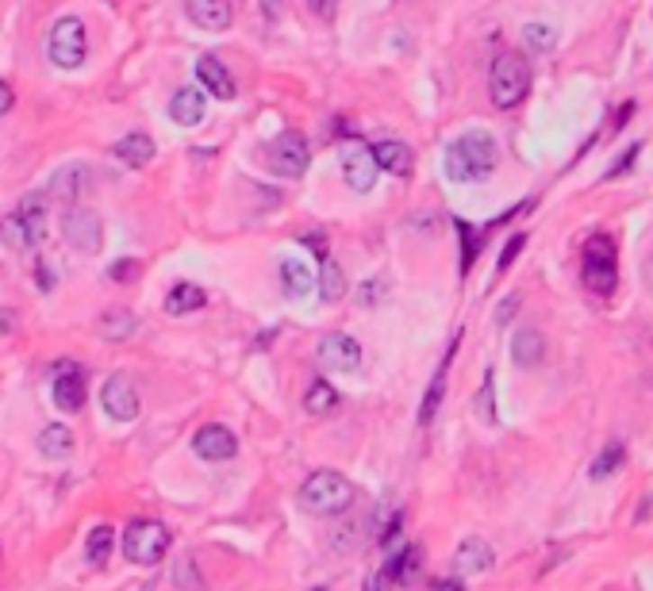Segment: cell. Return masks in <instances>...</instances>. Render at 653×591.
<instances>
[{"instance_id":"cell-39","label":"cell","mask_w":653,"mask_h":591,"mask_svg":"<svg viewBox=\"0 0 653 591\" xmlns=\"http://www.w3.org/2000/svg\"><path fill=\"white\" fill-rule=\"evenodd\" d=\"M108 277L112 281H135L139 277V262H112V269H108Z\"/></svg>"},{"instance_id":"cell-19","label":"cell","mask_w":653,"mask_h":591,"mask_svg":"<svg viewBox=\"0 0 653 591\" xmlns=\"http://www.w3.org/2000/svg\"><path fill=\"white\" fill-rule=\"evenodd\" d=\"M169 115H173V123H181V127H200V123H204V115H208L204 93L193 89V85L177 89V93H173V100H169Z\"/></svg>"},{"instance_id":"cell-33","label":"cell","mask_w":653,"mask_h":591,"mask_svg":"<svg viewBox=\"0 0 653 591\" xmlns=\"http://www.w3.org/2000/svg\"><path fill=\"white\" fill-rule=\"evenodd\" d=\"M112 542H115L112 526H93V530H89V542H85V557H89V565H96V569L108 565Z\"/></svg>"},{"instance_id":"cell-44","label":"cell","mask_w":653,"mask_h":591,"mask_svg":"<svg viewBox=\"0 0 653 591\" xmlns=\"http://www.w3.org/2000/svg\"><path fill=\"white\" fill-rule=\"evenodd\" d=\"M0 330H16V315H12V311H0Z\"/></svg>"},{"instance_id":"cell-40","label":"cell","mask_w":653,"mask_h":591,"mask_svg":"<svg viewBox=\"0 0 653 591\" xmlns=\"http://www.w3.org/2000/svg\"><path fill=\"white\" fill-rule=\"evenodd\" d=\"M515 311H519V296H507V300H503V304L496 308V323L503 327V323H507V319H512V315H515Z\"/></svg>"},{"instance_id":"cell-37","label":"cell","mask_w":653,"mask_h":591,"mask_svg":"<svg viewBox=\"0 0 653 591\" xmlns=\"http://www.w3.org/2000/svg\"><path fill=\"white\" fill-rule=\"evenodd\" d=\"M638 154H642V142H630V147H627V150H622V157H619V162L612 166V173H607V177H612V181H619V177H627V169H630V166L638 162Z\"/></svg>"},{"instance_id":"cell-4","label":"cell","mask_w":653,"mask_h":591,"mask_svg":"<svg viewBox=\"0 0 653 591\" xmlns=\"http://www.w3.org/2000/svg\"><path fill=\"white\" fill-rule=\"evenodd\" d=\"M488 93H492V104L512 112L519 108L531 93V66L519 50H503L496 62H492V74H488Z\"/></svg>"},{"instance_id":"cell-21","label":"cell","mask_w":653,"mask_h":591,"mask_svg":"<svg viewBox=\"0 0 653 591\" xmlns=\"http://www.w3.org/2000/svg\"><path fill=\"white\" fill-rule=\"evenodd\" d=\"M85 184H89V169L85 166H62L50 177V196L54 200H66V204H77V196L85 193Z\"/></svg>"},{"instance_id":"cell-18","label":"cell","mask_w":653,"mask_h":591,"mask_svg":"<svg viewBox=\"0 0 653 591\" xmlns=\"http://www.w3.org/2000/svg\"><path fill=\"white\" fill-rule=\"evenodd\" d=\"M492 565H496V553H492V545L485 538H466L454 553V572L458 576H481Z\"/></svg>"},{"instance_id":"cell-20","label":"cell","mask_w":653,"mask_h":591,"mask_svg":"<svg viewBox=\"0 0 653 591\" xmlns=\"http://www.w3.org/2000/svg\"><path fill=\"white\" fill-rule=\"evenodd\" d=\"M542 357H546L542 335L534 327H519L515 335H512V362L519 369H534V365H542Z\"/></svg>"},{"instance_id":"cell-22","label":"cell","mask_w":653,"mask_h":591,"mask_svg":"<svg viewBox=\"0 0 653 591\" xmlns=\"http://www.w3.org/2000/svg\"><path fill=\"white\" fill-rule=\"evenodd\" d=\"M281 284H285V292L300 300V296H308L312 292V284H315V273L308 262H300V257H285L281 262Z\"/></svg>"},{"instance_id":"cell-10","label":"cell","mask_w":653,"mask_h":591,"mask_svg":"<svg viewBox=\"0 0 653 591\" xmlns=\"http://www.w3.org/2000/svg\"><path fill=\"white\" fill-rule=\"evenodd\" d=\"M62 235H66V242L74 250L96 254L100 242H104V227H100L96 211H89V208H69L66 219H62Z\"/></svg>"},{"instance_id":"cell-34","label":"cell","mask_w":653,"mask_h":591,"mask_svg":"<svg viewBox=\"0 0 653 591\" xmlns=\"http://www.w3.org/2000/svg\"><path fill=\"white\" fill-rule=\"evenodd\" d=\"M522 42H527V50H554L558 47V27L534 20V23L522 27Z\"/></svg>"},{"instance_id":"cell-42","label":"cell","mask_w":653,"mask_h":591,"mask_svg":"<svg viewBox=\"0 0 653 591\" xmlns=\"http://www.w3.org/2000/svg\"><path fill=\"white\" fill-rule=\"evenodd\" d=\"M12 104H16V93H12V85L8 81H0V115H8Z\"/></svg>"},{"instance_id":"cell-36","label":"cell","mask_w":653,"mask_h":591,"mask_svg":"<svg viewBox=\"0 0 653 591\" xmlns=\"http://www.w3.org/2000/svg\"><path fill=\"white\" fill-rule=\"evenodd\" d=\"M492 396H496V377H485V388H481V396H476V411H481V419L485 423H496V403H492Z\"/></svg>"},{"instance_id":"cell-12","label":"cell","mask_w":653,"mask_h":591,"mask_svg":"<svg viewBox=\"0 0 653 591\" xmlns=\"http://www.w3.org/2000/svg\"><path fill=\"white\" fill-rule=\"evenodd\" d=\"M50 396H54V407L58 411H81L85 407V372L77 362H62L54 369V381H50Z\"/></svg>"},{"instance_id":"cell-32","label":"cell","mask_w":653,"mask_h":591,"mask_svg":"<svg viewBox=\"0 0 653 591\" xmlns=\"http://www.w3.org/2000/svg\"><path fill=\"white\" fill-rule=\"evenodd\" d=\"M0 242H5L8 250H20V254L35 246V242H32V235H27V227H23V219H20L16 211L0 219Z\"/></svg>"},{"instance_id":"cell-47","label":"cell","mask_w":653,"mask_h":591,"mask_svg":"<svg viewBox=\"0 0 653 591\" xmlns=\"http://www.w3.org/2000/svg\"><path fill=\"white\" fill-rule=\"evenodd\" d=\"M315 591H327V587H315Z\"/></svg>"},{"instance_id":"cell-46","label":"cell","mask_w":653,"mask_h":591,"mask_svg":"<svg viewBox=\"0 0 653 591\" xmlns=\"http://www.w3.org/2000/svg\"><path fill=\"white\" fill-rule=\"evenodd\" d=\"M646 388H649V392H653V369L646 372Z\"/></svg>"},{"instance_id":"cell-7","label":"cell","mask_w":653,"mask_h":591,"mask_svg":"<svg viewBox=\"0 0 653 591\" xmlns=\"http://www.w3.org/2000/svg\"><path fill=\"white\" fill-rule=\"evenodd\" d=\"M312 162V150H308V139L300 131H281L277 139L269 142V166L281 173V177H304Z\"/></svg>"},{"instance_id":"cell-9","label":"cell","mask_w":653,"mask_h":591,"mask_svg":"<svg viewBox=\"0 0 653 591\" xmlns=\"http://www.w3.org/2000/svg\"><path fill=\"white\" fill-rule=\"evenodd\" d=\"M342 177L346 184H350L354 193H373V184H376V162H373V150L366 147V142H358V139H346L342 142Z\"/></svg>"},{"instance_id":"cell-6","label":"cell","mask_w":653,"mask_h":591,"mask_svg":"<svg viewBox=\"0 0 653 591\" xmlns=\"http://www.w3.org/2000/svg\"><path fill=\"white\" fill-rule=\"evenodd\" d=\"M47 54L58 69H77L89 54V39H85V23L77 16H62L50 27V42H47Z\"/></svg>"},{"instance_id":"cell-24","label":"cell","mask_w":653,"mask_h":591,"mask_svg":"<svg viewBox=\"0 0 653 591\" xmlns=\"http://www.w3.org/2000/svg\"><path fill=\"white\" fill-rule=\"evenodd\" d=\"M204 304H208V292L200 284H188V281L173 284L169 296H166V311L169 315H188V311H200Z\"/></svg>"},{"instance_id":"cell-41","label":"cell","mask_w":653,"mask_h":591,"mask_svg":"<svg viewBox=\"0 0 653 591\" xmlns=\"http://www.w3.org/2000/svg\"><path fill=\"white\" fill-rule=\"evenodd\" d=\"M361 308H373V304H381V284H361Z\"/></svg>"},{"instance_id":"cell-31","label":"cell","mask_w":653,"mask_h":591,"mask_svg":"<svg viewBox=\"0 0 653 591\" xmlns=\"http://www.w3.org/2000/svg\"><path fill=\"white\" fill-rule=\"evenodd\" d=\"M319 292H323V300H342V292H346L342 269H339V262H331L327 254L319 257Z\"/></svg>"},{"instance_id":"cell-14","label":"cell","mask_w":653,"mask_h":591,"mask_svg":"<svg viewBox=\"0 0 653 591\" xmlns=\"http://www.w3.org/2000/svg\"><path fill=\"white\" fill-rule=\"evenodd\" d=\"M185 12L204 31H227L235 23V4L231 0H185Z\"/></svg>"},{"instance_id":"cell-2","label":"cell","mask_w":653,"mask_h":591,"mask_svg":"<svg viewBox=\"0 0 653 591\" xmlns=\"http://www.w3.org/2000/svg\"><path fill=\"white\" fill-rule=\"evenodd\" d=\"M358 496V488L350 477H342L339 469H315L308 480L300 484V492H296V503L308 515H346L350 511V503Z\"/></svg>"},{"instance_id":"cell-27","label":"cell","mask_w":653,"mask_h":591,"mask_svg":"<svg viewBox=\"0 0 653 591\" xmlns=\"http://www.w3.org/2000/svg\"><path fill=\"white\" fill-rule=\"evenodd\" d=\"M335 407H339V388L331 381H323V377H315L308 384V392H304V411L308 415H331Z\"/></svg>"},{"instance_id":"cell-16","label":"cell","mask_w":653,"mask_h":591,"mask_svg":"<svg viewBox=\"0 0 653 591\" xmlns=\"http://www.w3.org/2000/svg\"><path fill=\"white\" fill-rule=\"evenodd\" d=\"M373 162L381 173H392V177H408L412 166H415V157H412V147L408 142H400V139H381V142H373Z\"/></svg>"},{"instance_id":"cell-45","label":"cell","mask_w":653,"mask_h":591,"mask_svg":"<svg viewBox=\"0 0 653 591\" xmlns=\"http://www.w3.org/2000/svg\"><path fill=\"white\" fill-rule=\"evenodd\" d=\"M315 8L323 12V16H331V8H335V0H315Z\"/></svg>"},{"instance_id":"cell-26","label":"cell","mask_w":653,"mask_h":591,"mask_svg":"<svg viewBox=\"0 0 653 591\" xmlns=\"http://www.w3.org/2000/svg\"><path fill=\"white\" fill-rule=\"evenodd\" d=\"M115 157H120L123 166H147L150 157H154V139L150 135H142V131H135V135H123L120 142H115Z\"/></svg>"},{"instance_id":"cell-25","label":"cell","mask_w":653,"mask_h":591,"mask_svg":"<svg viewBox=\"0 0 653 591\" xmlns=\"http://www.w3.org/2000/svg\"><path fill=\"white\" fill-rule=\"evenodd\" d=\"M96 330H100V338H108V342H127V338L139 335V319H135L131 311L115 308V311H104V315H100Z\"/></svg>"},{"instance_id":"cell-30","label":"cell","mask_w":653,"mask_h":591,"mask_svg":"<svg viewBox=\"0 0 653 591\" xmlns=\"http://www.w3.org/2000/svg\"><path fill=\"white\" fill-rule=\"evenodd\" d=\"M20 219L27 227V235H32V242L39 246L42 238H47V204H42V196H23V204H20Z\"/></svg>"},{"instance_id":"cell-17","label":"cell","mask_w":653,"mask_h":591,"mask_svg":"<svg viewBox=\"0 0 653 591\" xmlns=\"http://www.w3.org/2000/svg\"><path fill=\"white\" fill-rule=\"evenodd\" d=\"M419 565H423V553H419V545H408V550L392 553V557L385 560V569H381V576H376L373 587L381 591V587H388V584H412L415 572H419Z\"/></svg>"},{"instance_id":"cell-23","label":"cell","mask_w":653,"mask_h":591,"mask_svg":"<svg viewBox=\"0 0 653 591\" xmlns=\"http://www.w3.org/2000/svg\"><path fill=\"white\" fill-rule=\"evenodd\" d=\"M458 345V342H454ZM454 345H449V354L442 357V365L439 372H434V381L427 388V396H423V407H419V426H431L434 423V415H439V403L446 396V377H449V357H454Z\"/></svg>"},{"instance_id":"cell-3","label":"cell","mask_w":653,"mask_h":591,"mask_svg":"<svg viewBox=\"0 0 653 591\" xmlns=\"http://www.w3.org/2000/svg\"><path fill=\"white\" fill-rule=\"evenodd\" d=\"M580 281L592 296H612L619 288V250L612 235H588L580 250Z\"/></svg>"},{"instance_id":"cell-43","label":"cell","mask_w":653,"mask_h":591,"mask_svg":"<svg viewBox=\"0 0 653 591\" xmlns=\"http://www.w3.org/2000/svg\"><path fill=\"white\" fill-rule=\"evenodd\" d=\"M434 591H466V584H461V580H439V584H434Z\"/></svg>"},{"instance_id":"cell-28","label":"cell","mask_w":653,"mask_h":591,"mask_svg":"<svg viewBox=\"0 0 653 591\" xmlns=\"http://www.w3.org/2000/svg\"><path fill=\"white\" fill-rule=\"evenodd\" d=\"M39 450L42 457H50V461H62L74 453V434H69V426L66 423H50V426H42V434H39Z\"/></svg>"},{"instance_id":"cell-35","label":"cell","mask_w":653,"mask_h":591,"mask_svg":"<svg viewBox=\"0 0 653 591\" xmlns=\"http://www.w3.org/2000/svg\"><path fill=\"white\" fill-rule=\"evenodd\" d=\"M458 227V235H461V277H466V273L473 269V262H476V246H481V235H476V230L469 227V223H454Z\"/></svg>"},{"instance_id":"cell-13","label":"cell","mask_w":653,"mask_h":591,"mask_svg":"<svg viewBox=\"0 0 653 591\" xmlns=\"http://www.w3.org/2000/svg\"><path fill=\"white\" fill-rule=\"evenodd\" d=\"M193 450H196L200 461H231L239 453V442H235V434H231L223 423H208V426L196 430Z\"/></svg>"},{"instance_id":"cell-15","label":"cell","mask_w":653,"mask_h":591,"mask_svg":"<svg viewBox=\"0 0 653 591\" xmlns=\"http://www.w3.org/2000/svg\"><path fill=\"white\" fill-rule=\"evenodd\" d=\"M196 81L204 85V89H208L215 100H235V93H239V85H235V77H231V69H227L215 54H204V58L196 62Z\"/></svg>"},{"instance_id":"cell-11","label":"cell","mask_w":653,"mask_h":591,"mask_svg":"<svg viewBox=\"0 0 653 591\" xmlns=\"http://www.w3.org/2000/svg\"><path fill=\"white\" fill-rule=\"evenodd\" d=\"M315 357L327 372H354L361 365V345L350 335H342V330H331V335H323V342H319Z\"/></svg>"},{"instance_id":"cell-29","label":"cell","mask_w":653,"mask_h":591,"mask_svg":"<svg viewBox=\"0 0 653 591\" xmlns=\"http://www.w3.org/2000/svg\"><path fill=\"white\" fill-rule=\"evenodd\" d=\"M622 465H627V445H622V442H612V445H603V450L596 453V461H592V469H588V477L596 480V484H600V480H612Z\"/></svg>"},{"instance_id":"cell-1","label":"cell","mask_w":653,"mask_h":591,"mask_svg":"<svg viewBox=\"0 0 653 591\" xmlns=\"http://www.w3.org/2000/svg\"><path fill=\"white\" fill-rule=\"evenodd\" d=\"M496 142H492V135L485 131H469V135H461L454 139L446 147L442 154V169H446V177L449 181H458V184H473V181H485L492 169H496Z\"/></svg>"},{"instance_id":"cell-5","label":"cell","mask_w":653,"mask_h":591,"mask_svg":"<svg viewBox=\"0 0 653 591\" xmlns=\"http://www.w3.org/2000/svg\"><path fill=\"white\" fill-rule=\"evenodd\" d=\"M123 557L131 565H158L169 545H173V534L166 523H158V518H135V523H127L123 530Z\"/></svg>"},{"instance_id":"cell-8","label":"cell","mask_w":653,"mask_h":591,"mask_svg":"<svg viewBox=\"0 0 653 591\" xmlns=\"http://www.w3.org/2000/svg\"><path fill=\"white\" fill-rule=\"evenodd\" d=\"M100 407H104L108 419L115 423H131V419H139V388L131 377H123V372H115V377L104 381V388H100Z\"/></svg>"},{"instance_id":"cell-38","label":"cell","mask_w":653,"mask_h":591,"mask_svg":"<svg viewBox=\"0 0 653 591\" xmlns=\"http://www.w3.org/2000/svg\"><path fill=\"white\" fill-rule=\"evenodd\" d=\"M522 246H527V235H512V242H507V246H503V254H500V265H496V273H507V269H512V262L519 257V250H522Z\"/></svg>"}]
</instances>
